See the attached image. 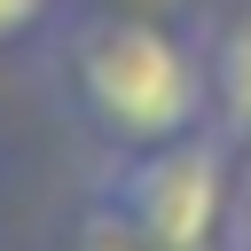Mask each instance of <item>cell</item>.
Wrapping results in <instances>:
<instances>
[{
    "label": "cell",
    "mask_w": 251,
    "mask_h": 251,
    "mask_svg": "<svg viewBox=\"0 0 251 251\" xmlns=\"http://www.w3.org/2000/svg\"><path fill=\"white\" fill-rule=\"evenodd\" d=\"M196 63H204V118L212 133L251 157V0H204L196 24Z\"/></svg>",
    "instance_id": "3957f363"
},
{
    "label": "cell",
    "mask_w": 251,
    "mask_h": 251,
    "mask_svg": "<svg viewBox=\"0 0 251 251\" xmlns=\"http://www.w3.org/2000/svg\"><path fill=\"white\" fill-rule=\"evenodd\" d=\"M71 8H78V0H0V63H16V55H39Z\"/></svg>",
    "instance_id": "277c9868"
},
{
    "label": "cell",
    "mask_w": 251,
    "mask_h": 251,
    "mask_svg": "<svg viewBox=\"0 0 251 251\" xmlns=\"http://www.w3.org/2000/svg\"><path fill=\"white\" fill-rule=\"evenodd\" d=\"M31 63L47 78L55 118L86 141V157L149 149V141H180V133L212 126L204 118V63H196L188 24L78 0Z\"/></svg>",
    "instance_id": "6da1fadb"
},
{
    "label": "cell",
    "mask_w": 251,
    "mask_h": 251,
    "mask_svg": "<svg viewBox=\"0 0 251 251\" xmlns=\"http://www.w3.org/2000/svg\"><path fill=\"white\" fill-rule=\"evenodd\" d=\"M78 188H94L149 251H220L235 212V149L212 126L149 149H102Z\"/></svg>",
    "instance_id": "7a4b0ae2"
},
{
    "label": "cell",
    "mask_w": 251,
    "mask_h": 251,
    "mask_svg": "<svg viewBox=\"0 0 251 251\" xmlns=\"http://www.w3.org/2000/svg\"><path fill=\"white\" fill-rule=\"evenodd\" d=\"M220 251H251V157H235V212H227V243Z\"/></svg>",
    "instance_id": "5b68a950"
}]
</instances>
